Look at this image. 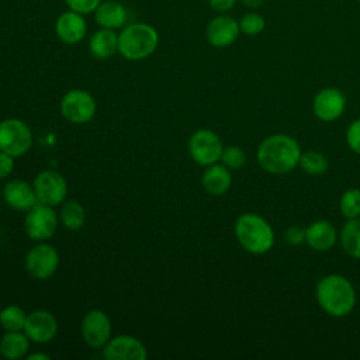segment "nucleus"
Masks as SVG:
<instances>
[{"label":"nucleus","mask_w":360,"mask_h":360,"mask_svg":"<svg viewBox=\"0 0 360 360\" xmlns=\"http://www.w3.org/2000/svg\"><path fill=\"white\" fill-rule=\"evenodd\" d=\"M266 27L264 18L257 13H248L239 20V30L242 34L253 37L263 32Z\"/></svg>","instance_id":"nucleus-29"},{"label":"nucleus","mask_w":360,"mask_h":360,"mask_svg":"<svg viewBox=\"0 0 360 360\" xmlns=\"http://www.w3.org/2000/svg\"><path fill=\"white\" fill-rule=\"evenodd\" d=\"M190 158L200 166H210L221 159L224 149L221 138L211 129H197L187 142Z\"/></svg>","instance_id":"nucleus-8"},{"label":"nucleus","mask_w":360,"mask_h":360,"mask_svg":"<svg viewBox=\"0 0 360 360\" xmlns=\"http://www.w3.org/2000/svg\"><path fill=\"white\" fill-rule=\"evenodd\" d=\"M103 357L107 360H145L148 350L135 336L117 335L101 347Z\"/></svg>","instance_id":"nucleus-12"},{"label":"nucleus","mask_w":360,"mask_h":360,"mask_svg":"<svg viewBox=\"0 0 360 360\" xmlns=\"http://www.w3.org/2000/svg\"><path fill=\"white\" fill-rule=\"evenodd\" d=\"M231 183H232V177H231L229 169L218 163L207 166V169L202 172V176H201L202 188L211 195L225 194L229 190Z\"/></svg>","instance_id":"nucleus-20"},{"label":"nucleus","mask_w":360,"mask_h":360,"mask_svg":"<svg viewBox=\"0 0 360 360\" xmlns=\"http://www.w3.org/2000/svg\"><path fill=\"white\" fill-rule=\"evenodd\" d=\"M59 221L69 231H79L86 222L84 207L77 200H65L60 204Z\"/></svg>","instance_id":"nucleus-23"},{"label":"nucleus","mask_w":360,"mask_h":360,"mask_svg":"<svg viewBox=\"0 0 360 360\" xmlns=\"http://www.w3.org/2000/svg\"><path fill=\"white\" fill-rule=\"evenodd\" d=\"M25 359H27V360H49V356L45 354V353H38V352H35V353H28V354L25 356Z\"/></svg>","instance_id":"nucleus-35"},{"label":"nucleus","mask_w":360,"mask_h":360,"mask_svg":"<svg viewBox=\"0 0 360 360\" xmlns=\"http://www.w3.org/2000/svg\"><path fill=\"white\" fill-rule=\"evenodd\" d=\"M339 210L346 219L360 217V188H347L340 197Z\"/></svg>","instance_id":"nucleus-27"},{"label":"nucleus","mask_w":360,"mask_h":360,"mask_svg":"<svg viewBox=\"0 0 360 360\" xmlns=\"http://www.w3.org/2000/svg\"><path fill=\"white\" fill-rule=\"evenodd\" d=\"M24 333L34 343H48L58 333V321L55 315L46 309H35L27 315Z\"/></svg>","instance_id":"nucleus-14"},{"label":"nucleus","mask_w":360,"mask_h":360,"mask_svg":"<svg viewBox=\"0 0 360 360\" xmlns=\"http://www.w3.org/2000/svg\"><path fill=\"white\" fill-rule=\"evenodd\" d=\"M236 0H208V6L218 13L229 11L235 6Z\"/></svg>","instance_id":"nucleus-34"},{"label":"nucleus","mask_w":360,"mask_h":360,"mask_svg":"<svg viewBox=\"0 0 360 360\" xmlns=\"http://www.w3.org/2000/svg\"><path fill=\"white\" fill-rule=\"evenodd\" d=\"M101 1L103 0H65L69 10L83 15L94 13V10L100 6Z\"/></svg>","instance_id":"nucleus-30"},{"label":"nucleus","mask_w":360,"mask_h":360,"mask_svg":"<svg viewBox=\"0 0 360 360\" xmlns=\"http://www.w3.org/2000/svg\"><path fill=\"white\" fill-rule=\"evenodd\" d=\"M219 160L228 169L238 170V169H242L245 166V163H246V153L239 146L229 145V146H225L222 149Z\"/></svg>","instance_id":"nucleus-28"},{"label":"nucleus","mask_w":360,"mask_h":360,"mask_svg":"<svg viewBox=\"0 0 360 360\" xmlns=\"http://www.w3.org/2000/svg\"><path fill=\"white\" fill-rule=\"evenodd\" d=\"M27 315L28 314L17 304L6 305L0 311V326L4 329V332L22 330L27 321Z\"/></svg>","instance_id":"nucleus-25"},{"label":"nucleus","mask_w":360,"mask_h":360,"mask_svg":"<svg viewBox=\"0 0 360 360\" xmlns=\"http://www.w3.org/2000/svg\"><path fill=\"white\" fill-rule=\"evenodd\" d=\"M246 7L249 8H259L260 6H263L264 0H240Z\"/></svg>","instance_id":"nucleus-36"},{"label":"nucleus","mask_w":360,"mask_h":360,"mask_svg":"<svg viewBox=\"0 0 360 360\" xmlns=\"http://www.w3.org/2000/svg\"><path fill=\"white\" fill-rule=\"evenodd\" d=\"M59 217L53 207L37 202L27 211L24 218V229L30 239L35 242H46L51 239L58 228Z\"/></svg>","instance_id":"nucleus-6"},{"label":"nucleus","mask_w":360,"mask_h":360,"mask_svg":"<svg viewBox=\"0 0 360 360\" xmlns=\"http://www.w3.org/2000/svg\"><path fill=\"white\" fill-rule=\"evenodd\" d=\"M338 240V231L332 222L319 219L305 228V243L318 252L329 250Z\"/></svg>","instance_id":"nucleus-18"},{"label":"nucleus","mask_w":360,"mask_h":360,"mask_svg":"<svg viewBox=\"0 0 360 360\" xmlns=\"http://www.w3.org/2000/svg\"><path fill=\"white\" fill-rule=\"evenodd\" d=\"M3 198L11 208L18 211H28L38 202L32 184L22 179L7 181L3 187Z\"/></svg>","instance_id":"nucleus-17"},{"label":"nucleus","mask_w":360,"mask_h":360,"mask_svg":"<svg viewBox=\"0 0 360 360\" xmlns=\"http://www.w3.org/2000/svg\"><path fill=\"white\" fill-rule=\"evenodd\" d=\"M32 187L38 202L51 207L60 205L68 195L66 179L51 169L39 172L32 181Z\"/></svg>","instance_id":"nucleus-10"},{"label":"nucleus","mask_w":360,"mask_h":360,"mask_svg":"<svg viewBox=\"0 0 360 360\" xmlns=\"http://www.w3.org/2000/svg\"><path fill=\"white\" fill-rule=\"evenodd\" d=\"M346 108V97L336 87H325L319 90L312 100L314 115L325 122H330L342 117Z\"/></svg>","instance_id":"nucleus-13"},{"label":"nucleus","mask_w":360,"mask_h":360,"mask_svg":"<svg viewBox=\"0 0 360 360\" xmlns=\"http://www.w3.org/2000/svg\"><path fill=\"white\" fill-rule=\"evenodd\" d=\"M60 114L72 124L82 125L93 120L97 104L94 97L83 89H72L60 98Z\"/></svg>","instance_id":"nucleus-7"},{"label":"nucleus","mask_w":360,"mask_h":360,"mask_svg":"<svg viewBox=\"0 0 360 360\" xmlns=\"http://www.w3.org/2000/svg\"><path fill=\"white\" fill-rule=\"evenodd\" d=\"M301 148L287 134H274L262 141L257 148L259 166L271 174H285L295 169L300 162Z\"/></svg>","instance_id":"nucleus-1"},{"label":"nucleus","mask_w":360,"mask_h":360,"mask_svg":"<svg viewBox=\"0 0 360 360\" xmlns=\"http://www.w3.org/2000/svg\"><path fill=\"white\" fill-rule=\"evenodd\" d=\"M315 297L319 307L335 318L349 315L356 305V290L353 284L340 274L322 277L316 284Z\"/></svg>","instance_id":"nucleus-2"},{"label":"nucleus","mask_w":360,"mask_h":360,"mask_svg":"<svg viewBox=\"0 0 360 360\" xmlns=\"http://www.w3.org/2000/svg\"><path fill=\"white\" fill-rule=\"evenodd\" d=\"M347 146L357 155H360V118L354 120L346 131Z\"/></svg>","instance_id":"nucleus-31"},{"label":"nucleus","mask_w":360,"mask_h":360,"mask_svg":"<svg viewBox=\"0 0 360 360\" xmlns=\"http://www.w3.org/2000/svg\"><path fill=\"white\" fill-rule=\"evenodd\" d=\"M298 166L308 174L319 176L328 170V159L322 152L307 150L301 153Z\"/></svg>","instance_id":"nucleus-26"},{"label":"nucleus","mask_w":360,"mask_h":360,"mask_svg":"<svg viewBox=\"0 0 360 360\" xmlns=\"http://www.w3.org/2000/svg\"><path fill=\"white\" fill-rule=\"evenodd\" d=\"M31 340L24 330L6 332L0 339V356L7 360H18L28 354Z\"/></svg>","instance_id":"nucleus-22"},{"label":"nucleus","mask_w":360,"mask_h":360,"mask_svg":"<svg viewBox=\"0 0 360 360\" xmlns=\"http://www.w3.org/2000/svg\"><path fill=\"white\" fill-rule=\"evenodd\" d=\"M340 243L349 256L360 259V217L346 221L340 231Z\"/></svg>","instance_id":"nucleus-24"},{"label":"nucleus","mask_w":360,"mask_h":360,"mask_svg":"<svg viewBox=\"0 0 360 360\" xmlns=\"http://www.w3.org/2000/svg\"><path fill=\"white\" fill-rule=\"evenodd\" d=\"M284 238L288 245L291 246H298L305 242V229L298 226V225H291L287 228Z\"/></svg>","instance_id":"nucleus-32"},{"label":"nucleus","mask_w":360,"mask_h":360,"mask_svg":"<svg viewBox=\"0 0 360 360\" xmlns=\"http://www.w3.org/2000/svg\"><path fill=\"white\" fill-rule=\"evenodd\" d=\"M14 159L11 155L0 150V179H6L14 169Z\"/></svg>","instance_id":"nucleus-33"},{"label":"nucleus","mask_w":360,"mask_h":360,"mask_svg":"<svg viewBox=\"0 0 360 360\" xmlns=\"http://www.w3.org/2000/svg\"><path fill=\"white\" fill-rule=\"evenodd\" d=\"M359 3H360V0H359Z\"/></svg>","instance_id":"nucleus-37"},{"label":"nucleus","mask_w":360,"mask_h":360,"mask_svg":"<svg viewBox=\"0 0 360 360\" xmlns=\"http://www.w3.org/2000/svg\"><path fill=\"white\" fill-rule=\"evenodd\" d=\"M89 51L93 58L104 60L118 52V34L115 30L100 28L89 39Z\"/></svg>","instance_id":"nucleus-21"},{"label":"nucleus","mask_w":360,"mask_h":360,"mask_svg":"<svg viewBox=\"0 0 360 360\" xmlns=\"http://www.w3.org/2000/svg\"><path fill=\"white\" fill-rule=\"evenodd\" d=\"M159 45L158 30L146 22H132L118 34V53L127 60L149 58Z\"/></svg>","instance_id":"nucleus-4"},{"label":"nucleus","mask_w":360,"mask_h":360,"mask_svg":"<svg viewBox=\"0 0 360 360\" xmlns=\"http://www.w3.org/2000/svg\"><path fill=\"white\" fill-rule=\"evenodd\" d=\"M94 21L100 28L117 30L127 25L128 10L117 0H103L94 10Z\"/></svg>","instance_id":"nucleus-19"},{"label":"nucleus","mask_w":360,"mask_h":360,"mask_svg":"<svg viewBox=\"0 0 360 360\" xmlns=\"http://www.w3.org/2000/svg\"><path fill=\"white\" fill-rule=\"evenodd\" d=\"M239 34V21L226 14L214 17L205 28V38L214 48H226L232 45Z\"/></svg>","instance_id":"nucleus-15"},{"label":"nucleus","mask_w":360,"mask_h":360,"mask_svg":"<svg viewBox=\"0 0 360 360\" xmlns=\"http://www.w3.org/2000/svg\"><path fill=\"white\" fill-rule=\"evenodd\" d=\"M87 32V22L83 14L72 10L60 13L55 21V34L66 45L82 42Z\"/></svg>","instance_id":"nucleus-16"},{"label":"nucleus","mask_w":360,"mask_h":360,"mask_svg":"<svg viewBox=\"0 0 360 360\" xmlns=\"http://www.w3.org/2000/svg\"><path fill=\"white\" fill-rule=\"evenodd\" d=\"M32 146V131L20 118H6L0 121V150L20 158Z\"/></svg>","instance_id":"nucleus-5"},{"label":"nucleus","mask_w":360,"mask_h":360,"mask_svg":"<svg viewBox=\"0 0 360 360\" xmlns=\"http://www.w3.org/2000/svg\"><path fill=\"white\" fill-rule=\"evenodd\" d=\"M24 267L32 278L46 280L53 276L59 267V253L52 245L38 242L27 252Z\"/></svg>","instance_id":"nucleus-9"},{"label":"nucleus","mask_w":360,"mask_h":360,"mask_svg":"<svg viewBox=\"0 0 360 360\" xmlns=\"http://www.w3.org/2000/svg\"><path fill=\"white\" fill-rule=\"evenodd\" d=\"M235 236L239 245L249 253L263 255L274 245V232L270 224L255 212H245L235 221Z\"/></svg>","instance_id":"nucleus-3"},{"label":"nucleus","mask_w":360,"mask_h":360,"mask_svg":"<svg viewBox=\"0 0 360 360\" xmlns=\"http://www.w3.org/2000/svg\"><path fill=\"white\" fill-rule=\"evenodd\" d=\"M80 335L89 347L101 349L111 338L110 316L101 309L86 312L80 323Z\"/></svg>","instance_id":"nucleus-11"}]
</instances>
